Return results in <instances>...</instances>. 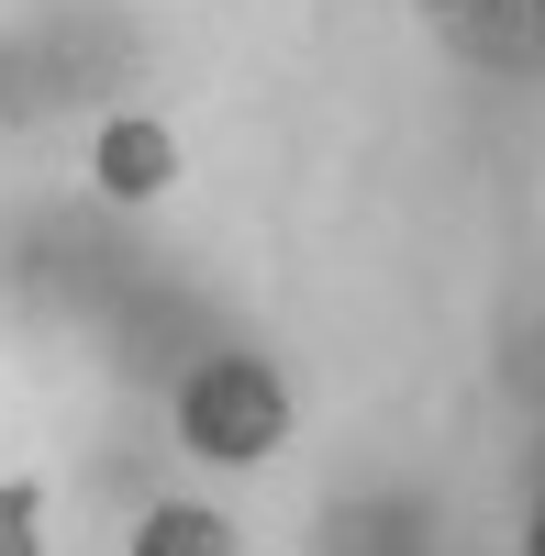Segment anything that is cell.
<instances>
[{
  "label": "cell",
  "instance_id": "obj_1",
  "mask_svg": "<svg viewBox=\"0 0 545 556\" xmlns=\"http://www.w3.org/2000/svg\"><path fill=\"white\" fill-rule=\"evenodd\" d=\"M167 434L223 479H256L301 445V379L267 345H201L167 390Z\"/></svg>",
  "mask_w": 545,
  "mask_h": 556
},
{
  "label": "cell",
  "instance_id": "obj_2",
  "mask_svg": "<svg viewBox=\"0 0 545 556\" xmlns=\"http://www.w3.org/2000/svg\"><path fill=\"white\" fill-rule=\"evenodd\" d=\"M89 178H101V201L156 212L178 178H190V134H178L167 112H101L89 123Z\"/></svg>",
  "mask_w": 545,
  "mask_h": 556
},
{
  "label": "cell",
  "instance_id": "obj_3",
  "mask_svg": "<svg viewBox=\"0 0 545 556\" xmlns=\"http://www.w3.org/2000/svg\"><path fill=\"white\" fill-rule=\"evenodd\" d=\"M123 556H245V523L223 513V501H190V490H167V501H145V513H134Z\"/></svg>",
  "mask_w": 545,
  "mask_h": 556
},
{
  "label": "cell",
  "instance_id": "obj_4",
  "mask_svg": "<svg viewBox=\"0 0 545 556\" xmlns=\"http://www.w3.org/2000/svg\"><path fill=\"white\" fill-rule=\"evenodd\" d=\"M0 556H45V490L0 479Z\"/></svg>",
  "mask_w": 545,
  "mask_h": 556
},
{
  "label": "cell",
  "instance_id": "obj_5",
  "mask_svg": "<svg viewBox=\"0 0 545 556\" xmlns=\"http://www.w3.org/2000/svg\"><path fill=\"white\" fill-rule=\"evenodd\" d=\"M0 123H12V56H0Z\"/></svg>",
  "mask_w": 545,
  "mask_h": 556
}]
</instances>
